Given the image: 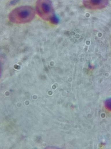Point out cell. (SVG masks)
Instances as JSON below:
<instances>
[{"label": "cell", "instance_id": "cell-1", "mask_svg": "<svg viewBox=\"0 0 111 149\" xmlns=\"http://www.w3.org/2000/svg\"><path fill=\"white\" fill-rule=\"evenodd\" d=\"M35 11L32 8L27 6L17 8L9 14L10 21L16 24H23L31 21L35 17Z\"/></svg>", "mask_w": 111, "mask_h": 149}, {"label": "cell", "instance_id": "cell-2", "mask_svg": "<svg viewBox=\"0 0 111 149\" xmlns=\"http://www.w3.org/2000/svg\"><path fill=\"white\" fill-rule=\"evenodd\" d=\"M36 9L37 14L45 20L51 21L55 17L54 9L50 0H38Z\"/></svg>", "mask_w": 111, "mask_h": 149}, {"label": "cell", "instance_id": "cell-3", "mask_svg": "<svg viewBox=\"0 0 111 149\" xmlns=\"http://www.w3.org/2000/svg\"><path fill=\"white\" fill-rule=\"evenodd\" d=\"M109 0H83V4L88 9L96 10L103 9L107 6Z\"/></svg>", "mask_w": 111, "mask_h": 149}, {"label": "cell", "instance_id": "cell-4", "mask_svg": "<svg viewBox=\"0 0 111 149\" xmlns=\"http://www.w3.org/2000/svg\"><path fill=\"white\" fill-rule=\"evenodd\" d=\"M106 108L110 111H111V98L107 99L105 103Z\"/></svg>", "mask_w": 111, "mask_h": 149}]
</instances>
